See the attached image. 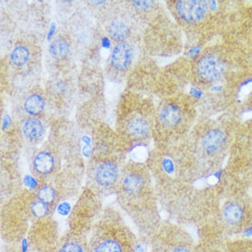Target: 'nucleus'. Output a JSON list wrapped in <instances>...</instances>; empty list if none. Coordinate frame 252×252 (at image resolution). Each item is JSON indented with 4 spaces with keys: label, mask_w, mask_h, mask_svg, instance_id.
<instances>
[{
    "label": "nucleus",
    "mask_w": 252,
    "mask_h": 252,
    "mask_svg": "<svg viewBox=\"0 0 252 252\" xmlns=\"http://www.w3.org/2000/svg\"><path fill=\"white\" fill-rule=\"evenodd\" d=\"M153 252H192L189 246L180 242V243H173V244H168L164 245L163 243L158 244L156 242V244L153 247Z\"/></svg>",
    "instance_id": "17"
},
{
    "label": "nucleus",
    "mask_w": 252,
    "mask_h": 252,
    "mask_svg": "<svg viewBox=\"0 0 252 252\" xmlns=\"http://www.w3.org/2000/svg\"><path fill=\"white\" fill-rule=\"evenodd\" d=\"M226 143V135L220 129H211L203 139V148L208 154L219 153Z\"/></svg>",
    "instance_id": "6"
},
{
    "label": "nucleus",
    "mask_w": 252,
    "mask_h": 252,
    "mask_svg": "<svg viewBox=\"0 0 252 252\" xmlns=\"http://www.w3.org/2000/svg\"><path fill=\"white\" fill-rule=\"evenodd\" d=\"M197 72L203 79L217 81L220 79L225 72V64L216 55H206L200 59L197 63Z\"/></svg>",
    "instance_id": "3"
},
{
    "label": "nucleus",
    "mask_w": 252,
    "mask_h": 252,
    "mask_svg": "<svg viewBox=\"0 0 252 252\" xmlns=\"http://www.w3.org/2000/svg\"><path fill=\"white\" fill-rule=\"evenodd\" d=\"M56 252H87V242L85 238L69 236L58 245Z\"/></svg>",
    "instance_id": "7"
},
{
    "label": "nucleus",
    "mask_w": 252,
    "mask_h": 252,
    "mask_svg": "<svg viewBox=\"0 0 252 252\" xmlns=\"http://www.w3.org/2000/svg\"><path fill=\"white\" fill-rule=\"evenodd\" d=\"M209 9V3L204 0H183L176 4V11L180 17L188 22L202 20Z\"/></svg>",
    "instance_id": "2"
},
{
    "label": "nucleus",
    "mask_w": 252,
    "mask_h": 252,
    "mask_svg": "<svg viewBox=\"0 0 252 252\" xmlns=\"http://www.w3.org/2000/svg\"><path fill=\"white\" fill-rule=\"evenodd\" d=\"M31 212L34 218L42 219L49 213V205L41 202L40 200L34 201L31 206Z\"/></svg>",
    "instance_id": "20"
},
{
    "label": "nucleus",
    "mask_w": 252,
    "mask_h": 252,
    "mask_svg": "<svg viewBox=\"0 0 252 252\" xmlns=\"http://www.w3.org/2000/svg\"><path fill=\"white\" fill-rule=\"evenodd\" d=\"M132 234L125 223L101 221L93 226L87 252H132Z\"/></svg>",
    "instance_id": "1"
},
{
    "label": "nucleus",
    "mask_w": 252,
    "mask_h": 252,
    "mask_svg": "<svg viewBox=\"0 0 252 252\" xmlns=\"http://www.w3.org/2000/svg\"><path fill=\"white\" fill-rule=\"evenodd\" d=\"M132 60V49L127 43L120 42L114 48L111 61L113 66L118 70H125Z\"/></svg>",
    "instance_id": "5"
},
{
    "label": "nucleus",
    "mask_w": 252,
    "mask_h": 252,
    "mask_svg": "<svg viewBox=\"0 0 252 252\" xmlns=\"http://www.w3.org/2000/svg\"><path fill=\"white\" fill-rule=\"evenodd\" d=\"M119 177V169L117 164L112 161L103 162L94 172V180L97 185L102 187H109L113 186Z\"/></svg>",
    "instance_id": "4"
},
{
    "label": "nucleus",
    "mask_w": 252,
    "mask_h": 252,
    "mask_svg": "<svg viewBox=\"0 0 252 252\" xmlns=\"http://www.w3.org/2000/svg\"><path fill=\"white\" fill-rule=\"evenodd\" d=\"M23 133L28 139H39L43 134V126L38 120H28L23 125Z\"/></svg>",
    "instance_id": "13"
},
{
    "label": "nucleus",
    "mask_w": 252,
    "mask_h": 252,
    "mask_svg": "<svg viewBox=\"0 0 252 252\" xmlns=\"http://www.w3.org/2000/svg\"><path fill=\"white\" fill-rule=\"evenodd\" d=\"M37 195H38V199L40 201L45 203L47 205H50L53 203V201L56 198V192L54 191L53 187L44 186L39 189Z\"/></svg>",
    "instance_id": "19"
},
{
    "label": "nucleus",
    "mask_w": 252,
    "mask_h": 252,
    "mask_svg": "<svg viewBox=\"0 0 252 252\" xmlns=\"http://www.w3.org/2000/svg\"><path fill=\"white\" fill-rule=\"evenodd\" d=\"M29 56H30V53L26 47L18 46L14 49L10 58L15 65L22 66L28 62Z\"/></svg>",
    "instance_id": "18"
},
{
    "label": "nucleus",
    "mask_w": 252,
    "mask_h": 252,
    "mask_svg": "<svg viewBox=\"0 0 252 252\" xmlns=\"http://www.w3.org/2000/svg\"><path fill=\"white\" fill-rule=\"evenodd\" d=\"M109 32L113 39L120 41L127 38L129 34V29L126 26V24L120 20H115L110 25Z\"/></svg>",
    "instance_id": "16"
},
{
    "label": "nucleus",
    "mask_w": 252,
    "mask_h": 252,
    "mask_svg": "<svg viewBox=\"0 0 252 252\" xmlns=\"http://www.w3.org/2000/svg\"><path fill=\"white\" fill-rule=\"evenodd\" d=\"M127 131L135 138L142 139L148 136L150 132V126L142 119H134L127 124Z\"/></svg>",
    "instance_id": "12"
},
{
    "label": "nucleus",
    "mask_w": 252,
    "mask_h": 252,
    "mask_svg": "<svg viewBox=\"0 0 252 252\" xmlns=\"http://www.w3.org/2000/svg\"><path fill=\"white\" fill-rule=\"evenodd\" d=\"M182 118V113L178 106L174 105H166L159 112V119L167 126H175L179 123Z\"/></svg>",
    "instance_id": "10"
},
{
    "label": "nucleus",
    "mask_w": 252,
    "mask_h": 252,
    "mask_svg": "<svg viewBox=\"0 0 252 252\" xmlns=\"http://www.w3.org/2000/svg\"><path fill=\"white\" fill-rule=\"evenodd\" d=\"M34 169L40 174L50 173L54 168V158L51 153H39L34 158Z\"/></svg>",
    "instance_id": "9"
},
{
    "label": "nucleus",
    "mask_w": 252,
    "mask_h": 252,
    "mask_svg": "<svg viewBox=\"0 0 252 252\" xmlns=\"http://www.w3.org/2000/svg\"><path fill=\"white\" fill-rule=\"evenodd\" d=\"M145 186V180L139 173H128L122 180V188L128 194H137Z\"/></svg>",
    "instance_id": "8"
},
{
    "label": "nucleus",
    "mask_w": 252,
    "mask_h": 252,
    "mask_svg": "<svg viewBox=\"0 0 252 252\" xmlns=\"http://www.w3.org/2000/svg\"><path fill=\"white\" fill-rule=\"evenodd\" d=\"M24 108L27 113L38 115L44 108V100L38 94H32L27 98L24 103Z\"/></svg>",
    "instance_id": "15"
},
{
    "label": "nucleus",
    "mask_w": 252,
    "mask_h": 252,
    "mask_svg": "<svg viewBox=\"0 0 252 252\" xmlns=\"http://www.w3.org/2000/svg\"><path fill=\"white\" fill-rule=\"evenodd\" d=\"M70 51L69 43L64 39H56L50 45V53L54 59H63L66 57Z\"/></svg>",
    "instance_id": "14"
},
{
    "label": "nucleus",
    "mask_w": 252,
    "mask_h": 252,
    "mask_svg": "<svg viewBox=\"0 0 252 252\" xmlns=\"http://www.w3.org/2000/svg\"><path fill=\"white\" fill-rule=\"evenodd\" d=\"M223 216L229 225L236 226L242 221L244 217V212L242 207L238 204L227 203L226 206H224Z\"/></svg>",
    "instance_id": "11"
},
{
    "label": "nucleus",
    "mask_w": 252,
    "mask_h": 252,
    "mask_svg": "<svg viewBox=\"0 0 252 252\" xmlns=\"http://www.w3.org/2000/svg\"></svg>",
    "instance_id": "21"
}]
</instances>
